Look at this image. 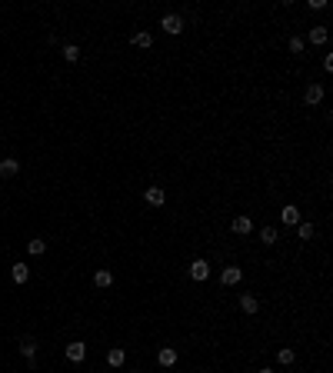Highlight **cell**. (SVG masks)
<instances>
[{
  "instance_id": "603a6c76",
  "label": "cell",
  "mask_w": 333,
  "mask_h": 373,
  "mask_svg": "<svg viewBox=\"0 0 333 373\" xmlns=\"http://www.w3.org/2000/svg\"><path fill=\"white\" fill-rule=\"evenodd\" d=\"M297 233H300V240H310L313 237V223H297Z\"/></svg>"
},
{
  "instance_id": "5b68a950",
  "label": "cell",
  "mask_w": 333,
  "mask_h": 373,
  "mask_svg": "<svg viewBox=\"0 0 333 373\" xmlns=\"http://www.w3.org/2000/svg\"><path fill=\"white\" fill-rule=\"evenodd\" d=\"M143 200H147L150 207H163L167 193H163V187H147V190H143Z\"/></svg>"
},
{
  "instance_id": "52a82bcc",
  "label": "cell",
  "mask_w": 333,
  "mask_h": 373,
  "mask_svg": "<svg viewBox=\"0 0 333 373\" xmlns=\"http://www.w3.org/2000/svg\"><path fill=\"white\" fill-rule=\"evenodd\" d=\"M230 227H234V233H237V237H247V233L253 230V220H250V217H243V213H240V217H234V223H230Z\"/></svg>"
},
{
  "instance_id": "d4e9b609",
  "label": "cell",
  "mask_w": 333,
  "mask_h": 373,
  "mask_svg": "<svg viewBox=\"0 0 333 373\" xmlns=\"http://www.w3.org/2000/svg\"><path fill=\"white\" fill-rule=\"evenodd\" d=\"M260 373H273V370H270V366H263V370H260Z\"/></svg>"
},
{
  "instance_id": "9c48e42d",
  "label": "cell",
  "mask_w": 333,
  "mask_h": 373,
  "mask_svg": "<svg viewBox=\"0 0 333 373\" xmlns=\"http://www.w3.org/2000/svg\"><path fill=\"white\" fill-rule=\"evenodd\" d=\"M240 310L247 313V317H253L257 310H260V300H257L253 293H243V296H240Z\"/></svg>"
},
{
  "instance_id": "cb8c5ba5",
  "label": "cell",
  "mask_w": 333,
  "mask_h": 373,
  "mask_svg": "<svg viewBox=\"0 0 333 373\" xmlns=\"http://www.w3.org/2000/svg\"><path fill=\"white\" fill-rule=\"evenodd\" d=\"M306 7H310V10H323V7H326V0H310Z\"/></svg>"
},
{
  "instance_id": "277c9868",
  "label": "cell",
  "mask_w": 333,
  "mask_h": 373,
  "mask_svg": "<svg viewBox=\"0 0 333 373\" xmlns=\"http://www.w3.org/2000/svg\"><path fill=\"white\" fill-rule=\"evenodd\" d=\"M190 277H193V280H197V283H203L207 277H210V263H207L203 257H197V260L190 263Z\"/></svg>"
},
{
  "instance_id": "4fadbf2b",
  "label": "cell",
  "mask_w": 333,
  "mask_h": 373,
  "mask_svg": "<svg viewBox=\"0 0 333 373\" xmlns=\"http://www.w3.org/2000/svg\"><path fill=\"white\" fill-rule=\"evenodd\" d=\"M157 360H160V366H173L177 363V350H173V346H163V350L157 353Z\"/></svg>"
},
{
  "instance_id": "7402d4cb",
  "label": "cell",
  "mask_w": 333,
  "mask_h": 373,
  "mask_svg": "<svg viewBox=\"0 0 333 373\" xmlns=\"http://www.w3.org/2000/svg\"><path fill=\"white\" fill-rule=\"evenodd\" d=\"M287 47H290V54H303V47H306V43L300 40V37H290V40H287Z\"/></svg>"
},
{
  "instance_id": "ba28073f",
  "label": "cell",
  "mask_w": 333,
  "mask_h": 373,
  "mask_svg": "<svg viewBox=\"0 0 333 373\" xmlns=\"http://www.w3.org/2000/svg\"><path fill=\"white\" fill-rule=\"evenodd\" d=\"M17 173H20V160L4 157V160H0V177H17Z\"/></svg>"
},
{
  "instance_id": "9a60e30c",
  "label": "cell",
  "mask_w": 333,
  "mask_h": 373,
  "mask_svg": "<svg viewBox=\"0 0 333 373\" xmlns=\"http://www.w3.org/2000/svg\"><path fill=\"white\" fill-rule=\"evenodd\" d=\"M293 360H297V353H293V346H280V350H276V363L290 366Z\"/></svg>"
},
{
  "instance_id": "d6986e66",
  "label": "cell",
  "mask_w": 333,
  "mask_h": 373,
  "mask_svg": "<svg viewBox=\"0 0 333 373\" xmlns=\"http://www.w3.org/2000/svg\"><path fill=\"white\" fill-rule=\"evenodd\" d=\"M64 60H67V64H77V60H80V47H77V43H67V47H64Z\"/></svg>"
},
{
  "instance_id": "3957f363",
  "label": "cell",
  "mask_w": 333,
  "mask_h": 373,
  "mask_svg": "<svg viewBox=\"0 0 333 373\" xmlns=\"http://www.w3.org/2000/svg\"><path fill=\"white\" fill-rule=\"evenodd\" d=\"M240 280H243V270L240 267H223V270H220V283H223V287H237Z\"/></svg>"
},
{
  "instance_id": "e0dca14e",
  "label": "cell",
  "mask_w": 333,
  "mask_h": 373,
  "mask_svg": "<svg viewBox=\"0 0 333 373\" xmlns=\"http://www.w3.org/2000/svg\"><path fill=\"white\" fill-rule=\"evenodd\" d=\"M123 360H127V353H123V346H114V350L107 353V363H110V366H123Z\"/></svg>"
},
{
  "instance_id": "5bb4252c",
  "label": "cell",
  "mask_w": 333,
  "mask_h": 373,
  "mask_svg": "<svg viewBox=\"0 0 333 373\" xmlns=\"http://www.w3.org/2000/svg\"><path fill=\"white\" fill-rule=\"evenodd\" d=\"M110 283H114V273H110V270H97V273H93V287H110Z\"/></svg>"
},
{
  "instance_id": "30bf717a",
  "label": "cell",
  "mask_w": 333,
  "mask_h": 373,
  "mask_svg": "<svg viewBox=\"0 0 333 373\" xmlns=\"http://www.w3.org/2000/svg\"><path fill=\"white\" fill-rule=\"evenodd\" d=\"M280 220H284L287 227H297V223H300V210H297L293 204H287L284 210H280Z\"/></svg>"
},
{
  "instance_id": "8992f818",
  "label": "cell",
  "mask_w": 333,
  "mask_h": 373,
  "mask_svg": "<svg viewBox=\"0 0 333 373\" xmlns=\"http://www.w3.org/2000/svg\"><path fill=\"white\" fill-rule=\"evenodd\" d=\"M20 353H23V360L34 366V363H37V360H34V357H37V340H34V337H23V340H20Z\"/></svg>"
},
{
  "instance_id": "7a4b0ae2",
  "label": "cell",
  "mask_w": 333,
  "mask_h": 373,
  "mask_svg": "<svg viewBox=\"0 0 333 373\" xmlns=\"http://www.w3.org/2000/svg\"><path fill=\"white\" fill-rule=\"evenodd\" d=\"M160 27H163V34H173V37H177L180 30H184V17H180V14H167L160 20Z\"/></svg>"
},
{
  "instance_id": "8fae6325",
  "label": "cell",
  "mask_w": 333,
  "mask_h": 373,
  "mask_svg": "<svg viewBox=\"0 0 333 373\" xmlns=\"http://www.w3.org/2000/svg\"><path fill=\"white\" fill-rule=\"evenodd\" d=\"M303 100H306L310 107H317L320 100H323V87H320V84H310V87H306V93H303Z\"/></svg>"
},
{
  "instance_id": "7c38bea8",
  "label": "cell",
  "mask_w": 333,
  "mask_h": 373,
  "mask_svg": "<svg viewBox=\"0 0 333 373\" xmlns=\"http://www.w3.org/2000/svg\"><path fill=\"white\" fill-rule=\"evenodd\" d=\"M10 277H14V283H27L30 280V267L27 263H14V267H10Z\"/></svg>"
},
{
  "instance_id": "6da1fadb",
  "label": "cell",
  "mask_w": 333,
  "mask_h": 373,
  "mask_svg": "<svg viewBox=\"0 0 333 373\" xmlns=\"http://www.w3.org/2000/svg\"><path fill=\"white\" fill-rule=\"evenodd\" d=\"M64 357L70 360V363H84V357H87V343H80V340L67 343V346H64Z\"/></svg>"
},
{
  "instance_id": "2e32d148",
  "label": "cell",
  "mask_w": 333,
  "mask_h": 373,
  "mask_svg": "<svg viewBox=\"0 0 333 373\" xmlns=\"http://www.w3.org/2000/svg\"><path fill=\"white\" fill-rule=\"evenodd\" d=\"M326 37H330V34H326V27H310V43H313V47H323Z\"/></svg>"
},
{
  "instance_id": "ffe728a7",
  "label": "cell",
  "mask_w": 333,
  "mask_h": 373,
  "mask_svg": "<svg viewBox=\"0 0 333 373\" xmlns=\"http://www.w3.org/2000/svg\"><path fill=\"white\" fill-rule=\"evenodd\" d=\"M150 43H153V37L147 34V30H140V34H134V47H140V50H147Z\"/></svg>"
},
{
  "instance_id": "44dd1931",
  "label": "cell",
  "mask_w": 333,
  "mask_h": 373,
  "mask_svg": "<svg viewBox=\"0 0 333 373\" xmlns=\"http://www.w3.org/2000/svg\"><path fill=\"white\" fill-rule=\"evenodd\" d=\"M27 250H30V254H34V257H40V254H43V250H47V240H40V237H34V240H30V243H27Z\"/></svg>"
},
{
  "instance_id": "ac0fdd59",
  "label": "cell",
  "mask_w": 333,
  "mask_h": 373,
  "mask_svg": "<svg viewBox=\"0 0 333 373\" xmlns=\"http://www.w3.org/2000/svg\"><path fill=\"white\" fill-rule=\"evenodd\" d=\"M276 237H280V233H276V227H263V230H260V243L263 246H273Z\"/></svg>"
}]
</instances>
